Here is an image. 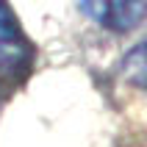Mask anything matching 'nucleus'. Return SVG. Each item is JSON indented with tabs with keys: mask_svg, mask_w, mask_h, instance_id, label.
Returning <instances> with one entry per match:
<instances>
[{
	"mask_svg": "<svg viewBox=\"0 0 147 147\" xmlns=\"http://www.w3.org/2000/svg\"><path fill=\"white\" fill-rule=\"evenodd\" d=\"M31 58L28 39L22 36L17 20L0 0V78H17L25 72Z\"/></svg>",
	"mask_w": 147,
	"mask_h": 147,
	"instance_id": "f257e3e1",
	"label": "nucleus"
},
{
	"mask_svg": "<svg viewBox=\"0 0 147 147\" xmlns=\"http://www.w3.org/2000/svg\"><path fill=\"white\" fill-rule=\"evenodd\" d=\"M122 75L133 83V86L147 89V36L122 58Z\"/></svg>",
	"mask_w": 147,
	"mask_h": 147,
	"instance_id": "7ed1b4c3",
	"label": "nucleus"
},
{
	"mask_svg": "<svg viewBox=\"0 0 147 147\" xmlns=\"http://www.w3.org/2000/svg\"><path fill=\"white\" fill-rule=\"evenodd\" d=\"M81 8L103 28L125 33L144 17L147 3L144 0H81Z\"/></svg>",
	"mask_w": 147,
	"mask_h": 147,
	"instance_id": "f03ea898",
	"label": "nucleus"
}]
</instances>
